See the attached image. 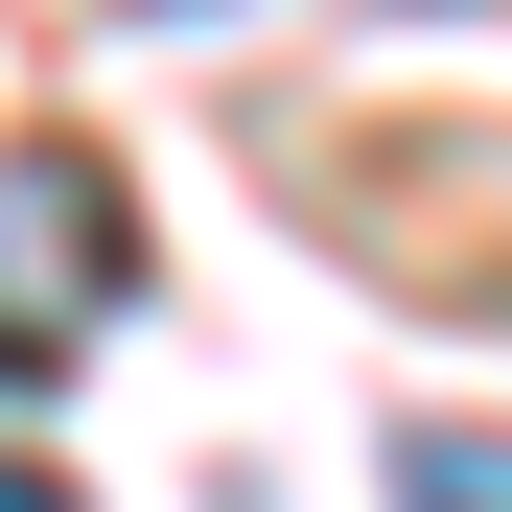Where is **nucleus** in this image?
I'll return each mask as SVG.
<instances>
[{
  "label": "nucleus",
  "mask_w": 512,
  "mask_h": 512,
  "mask_svg": "<svg viewBox=\"0 0 512 512\" xmlns=\"http://www.w3.org/2000/svg\"><path fill=\"white\" fill-rule=\"evenodd\" d=\"M419 24H443V0H419Z\"/></svg>",
  "instance_id": "4"
},
{
  "label": "nucleus",
  "mask_w": 512,
  "mask_h": 512,
  "mask_svg": "<svg viewBox=\"0 0 512 512\" xmlns=\"http://www.w3.org/2000/svg\"><path fill=\"white\" fill-rule=\"evenodd\" d=\"M117 280H140V210H117V163L24 140V163H0V396L94 350V326H117Z\"/></svg>",
  "instance_id": "1"
},
{
  "label": "nucleus",
  "mask_w": 512,
  "mask_h": 512,
  "mask_svg": "<svg viewBox=\"0 0 512 512\" xmlns=\"http://www.w3.org/2000/svg\"><path fill=\"white\" fill-rule=\"evenodd\" d=\"M396 512H512V419H396Z\"/></svg>",
  "instance_id": "2"
},
{
  "label": "nucleus",
  "mask_w": 512,
  "mask_h": 512,
  "mask_svg": "<svg viewBox=\"0 0 512 512\" xmlns=\"http://www.w3.org/2000/svg\"><path fill=\"white\" fill-rule=\"evenodd\" d=\"M0 512H70V489H47V466H0Z\"/></svg>",
  "instance_id": "3"
}]
</instances>
